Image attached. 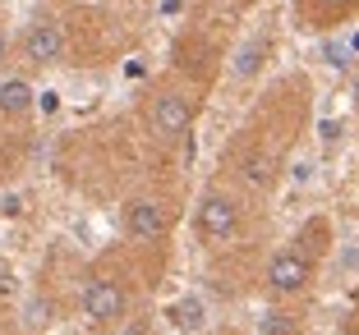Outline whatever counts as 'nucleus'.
Returning <instances> with one entry per match:
<instances>
[{
  "instance_id": "1",
  "label": "nucleus",
  "mask_w": 359,
  "mask_h": 335,
  "mask_svg": "<svg viewBox=\"0 0 359 335\" xmlns=\"http://www.w3.org/2000/svg\"><path fill=\"white\" fill-rule=\"evenodd\" d=\"M313 120V87L304 73H281V83H272V92H263V101L254 106V115L244 120L240 138L226 147V184L244 193V198H272L281 189L285 170L295 161L299 138L309 134Z\"/></svg>"
},
{
  "instance_id": "2",
  "label": "nucleus",
  "mask_w": 359,
  "mask_h": 335,
  "mask_svg": "<svg viewBox=\"0 0 359 335\" xmlns=\"http://www.w3.org/2000/svg\"><path fill=\"white\" fill-rule=\"evenodd\" d=\"M332 252V220L327 216H309L281 248L267 257L263 266V294L267 304H304L313 294L318 276L327 266Z\"/></svg>"
},
{
  "instance_id": "3",
  "label": "nucleus",
  "mask_w": 359,
  "mask_h": 335,
  "mask_svg": "<svg viewBox=\"0 0 359 335\" xmlns=\"http://www.w3.org/2000/svg\"><path fill=\"white\" fill-rule=\"evenodd\" d=\"M249 211H254V198H244L235 184H208L194 202V234L208 252L235 248L249 234Z\"/></svg>"
},
{
  "instance_id": "4",
  "label": "nucleus",
  "mask_w": 359,
  "mask_h": 335,
  "mask_svg": "<svg viewBox=\"0 0 359 335\" xmlns=\"http://www.w3.org/2000/svg\"><path fill=\"white\" fill-rule=\"evenodd\" d=\"M194 124H198V92H189V87H157L148 97V106H143L148 138H157L166 147L184 143L194 134Z\"/></svg>"
},
{
  "instance_id": "5",
  "label": "nucleus",
  "mask_w": 359,
  "mask_h": 335,
  "mask_svg": "<svg viewBox=\"0 0 359 335\" xmlns=\"http://www.w3.org/2000/svg\"><path fill=\"white\" fill-rule=\"evenodd\" d=\"M79 313H83V322L93 331L111 335L129 317V290L120 280H111V276H93L83 285V294H79Z\"/></svg>"
},
{
  "instance_id": "6",
  "label": "nucleus",
  "mask_w": 359,
  "mask_h": 335,
  "mask_svg": "<svg viewBox=\"0 0 359 335\" xmlns=\"http://www.w3.org/2000/svg\"><path fill=\"white\" fill-rule=\"evenodd\" d=\"M120 225H125V239H129V243H143V248H152V243H166V239H170L175 211H170L161 198H152V193H138V198L125 202V211H120Z\"/></svg>"
},
{
  "instance_id": "7",
  "label": "nucleus",
  "mask_w": 359,
  "mask_h": 335,
  "mask_svg": "<svg viewBox=\"0 0 359 335\" xmlns=\"http://www.w3.org/2000/svg\"><path fill=\"white\" fill-rule=\"evenodd\" d=\"M359 19V0H295V23L304 32H337Z\"/></svg>"
},
{
  "instance_id": "8",
  "label": "nucleus",
  "mask_w": 359,
  "mask_h": 335,
  "mask_svg": "<svg viewBox=\"0 0 359 335\" xmlns=\"http://www.w3.org/2000/svg\"><path fill=\"white\" fill-rule=\"evenodd\" d=\"M23 60L37 69H51L65 60V28L55 19H32L23 32Z\"/></svg>"
},
{
  "instance_id": "9",
  "label": "nucleus",
  "mask_w": 359,
  "mask_h": 335,
  "mask_svg": "<svg viewBox=\"0 0 359 335\" xmlns=\"http://www.w3.org/2000/svg\"><path fill=\"white\" fill-rule=\"evenodd\" d=\"M258 335H304V313L295 304H272L258 322Z\"/></svg>"
},
{
  "instance_id": "10",
  "label": "nucleus",
  "mask_w": 359,
  "mask_h": 335,
  "mask_svg": "<svg viewBox=\"0 0 359 335\" xmlns=\"http://www.w3.org/2000/svg\"><path fill=\"white\" fill-rule=\"evenodd\" d=\"M32 111V83L28 78H5L0 83V120H23Z\"/></svg>"
},
{
  "instance_id": "11",
  "label": "nucleus",
  "mask_w": 359,
  "mask_h": 335,
  "mask_svg": "<svg viewBox=\"0 0 359 335\" xmlns=\"http://www.w3.org/2000/svg\"><path fill=\"white\" fill-rule=\"evenodd\" d=\"M272 51V37L267 32H258V37H249V42L235 51V78H254V73H263V55Z\"/></svg>"
},
{
  "instance_id": "12",
  "label": "nucleus",
  "mask_w": 359,
  "mask_h": 335,
  "mask_svg": "<svg viewBox=\"0 0 359 335\" xmlns=\"http://www.w3.org/2000/svg\"><path fill=\"white\" fill-rule=\"evenodd\" d=\"M166 317L184 335H194V331H203V326H208V308H203V299H180L175 308H166Z\"/></svg>"
},
{
  "instance_id": "13",
  "label": "nucleus",
  "mask_w": 359,
  "mask_h": 335,
  "mask_svg": "<svg viewBox=\"0 0 359 335\" xmlns=\"http://www.w3.org/2000/svg\"><path fill=\"white\" fill-rule=\"evenodd\" d=\"M111 335H152V322H148V317H125Z\"/></svg>"
},
{
  "instance_id": "14",
  "label": "nucleus",
  "mask_w": 359,
  "mask_h": 335,
  "mask_svg": "<svg viewBox=\"0 0 359 335\" xmlns=\"http://www.w3.org/2000/svg\"><path fill=\"white\" fill-rule=\"evenodd\" d=\"M5 55H10V32L0 28V64H5Z\"/></svg>"
}]
</instances>
